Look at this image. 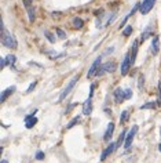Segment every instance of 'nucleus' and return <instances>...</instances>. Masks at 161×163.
Instances as JSON below:
<instances>
[{
  "instance_id": "36",
  "label": "nucleus",
  "mask_w": 161,
  "mask_h": 163,
  "mask_svg": "<svg viewBox=\"0 0 161 163\" xmlns=\"http://www.w3.org/2000/svg\"><path fill=\"white\" fill-rule=\"evenodd\" d=\"M160 133H161V129H160Z\"/></svg>"
},
{
  "instance_id": "33",
  "label": "nucleus",
  "mask_w": 161,
  "mask_h": 163,
  "mask_svg": "<svg viewBox=\"0 0 161 163\" xmlns=\"http://www.w3.org/2000/svg\"><path fill=\"white\" fill-rule=\"evenodd\" d=\"M75 106H76V104H75V102H73V104H70V105H69V108L66 109V113H69V111H70V109H73V108H75Z\"/></svg>"
},
{
  "instance_id": "12",
  "label": "nucleus",
  "mask_w": 161,
  "mask_h": 163,
  "mask_svg": "<svg viewBox=\"0 0 161 163\" xmlns=\"http://www.w3.org/2000/svg\"><path fill=\"white\" fill-rule=\"evenodd\" d=\"M23 6H25V8L28 10V14H29V21L33 22L36 17H34V11L32 8V0H23Z\"/></svg>"
},
{
  "instance_id": "29",
  "label": "nucleus",
  "mask_w": 161,
  "mask_h": 163,
  "mask_svg": "<svg viewBox=\"0 0 161 163\" xmlns=\"http://www.w3.org/2000/svg\"><path fill=\"white\" fill-rule=\"evenodd\" d=\"M132 97V90L131 89H125V100H129Z\"/></svg>"
},
{
  "instance_id": "6",
  "label": "nucleus",
  "mask_w": 161,
  "mask_h": 163,
  "mask_svg": "<svg viewBox=\"0 0 161 163\" xmlns=\"http://www.w3.org/2000/svg\"><path fill=\"white\" fill-rule=\"evenodd\" d=\"M131 54L127 53L124 55V60H122L121 62V75L124 76V75H127L128 73V71H129V68H131Z\"/></svg>"
},
{
  "instance_id": "16",
  "label": "nucleus",
  "mask_w": 161,
  "mask_h": 163,
  "mask_svg": "<svg viewBox=\"0 0 161 163\" xmlns=\"http://www.w3.org/2000/svg\"><path fill=\"white\" fill-rule=\"evenodd\" d=\"M139 7H141V3H136V4H135V7H134V8H132V11H129V14H128V15H125V18L122 19V22L120 24V28H122V26L125 25V22H127V21H128L129 18H131L132 15H134V14L136 13V10H138Z\"/></svg>"
},
{
  "instance_id": "24",
  "label": "nucleus",
  "mask_w": 161,
  "mask_h": 163,
  "mask_svg": "<svg viewBox=\"0 0 161 163\" xmlns=\"http://www.w3.org/2000/svg\"><path fill=\"white\" fill-rule=\"evenodd\" d=\"M125 137H127V136H125V130L124 131H122V133L120 134V137H118V141H117V147H120V145H121V143H125Z\"/></svg>"
},
{
  "instance_id": "9",
  "label": "nucleus",
  "mask_w": 161,
  "mask_h": 163,
  "mask_svg": "<svg viewBox=\"0 0 161 163\" xmlns=\"http://www.w3.org/2000/svg\"><path fill=\"white\" fill-rule=\"evenodd\" d=\"M116 148H117V144H116V143H110L109 145H107L106 149H105V151L102 152V155H101V162H105V160H106V158L109 156V155L113 154Z\"/></svg>"
},
{
  "instance_id": "20",
  "label": "nucleus",
  "mask_w": 161,
  "mask_h": 163,
  "mask_svg": "<svg viewBox=\"0 0 161 163\" xmlns=\"http://www.w3.org/2000/svg\"><path fill=\"white\" fill-rule=\"evenodd\" d=\"M73 25H75V28H81L84 25V22H83L81 18L76 17V18H73Z\"/></svg>"
},
{
  "instance_id": "17",
  "label": "nucleus",
  "mask_w": 161,
  "mask_h": 163,
  "mask_svg": "<svg viewBox=\"0 0 161 163\" xmlns=\"http://www.w3.org/2000/svg\"><path fill=\"white\" fill-rule=\"evenodd\" d=\"M158 41H160L158 36H154V37H153V43H152V53L154 54V55H157V54H158V50H160Z\"/></svg>"
},
{
  "instance_id": "23",
  "label": "nucleus",
  "mask_w": 161,
  "mask_h": 163,
  "mask_svg": "<svg viewBox=\"0 0 161 163\" xmlns=\"http://www.w3.org/2000/svg\"><path fill=\"white\" fill-rule=\"evenodd\" d=\"M127 120H128V111H122L121 116H120V122L121 123H125Z\"/></svg>"
},
{
  "instance_id": "14",
  "label": "nucleus",
  "mask_w": 161,
  "mask_h": 163,
  "mask_svg": "<svg viewBox=\"0 0 161 163\" xmlns=\"http://www.w3.org/2000/svg\"><path fill=\"white\" fill-rule=\"evenodd\" d=\"M113 131H114V123H109L107 124V129L105 131V136H103V140L105 141H110L112 136H113Z\"/></svg>"
},
{
  "instance_id": "8",
  "label": "nucleus",
  "mask_w": 161,
  "mask_h": 163,
  "mask_svg": "<svg viewBox=\"0 0 161 163\" xmlns=\"http://www.w3.org/2000/svg\"><path fill=\"white\" fill-rule=\"evenodd\" d=\"M101 60L102 58L101 57H98L95 61H94V64L91 65V68H90V71H88V73H87V78L88 79H91V78H94L96 73H98V69H99V67H101Z\"/></svg>"
},
{
  "instance_id": "28",
  "label": "nucleus",
  "mask_w": 161,
  "mask_h": 163,
  "mask_svg": "<svg viewBox=\"0 0 161 163\" xmlns=\"http://www.w3.org/2000/svg\"><path fill=\"white\" fill-rule=\"evenodd\" d=\"M36 84H37V82H32V83H30V86H29V87H28L26 93H32L33 90H34V87H36Z\"/></svg>"
},
{
  "instance_id": "4",
  "label": "nucleus",
  "mask_w": 161,
  "mask_h": 163,
  "mask_svg": "<svg viewBox=\"0 0 161 163\" xmlns=\"http://www.w3.org/2000/svg\"><path fill=\"white\" fill-rule=\"evenodd\" d=\"M116 68H117V65H116V62H106V64H103V65H101L99 69H98V73L96 76H102L105 72H114L116 71Z\"/></svg>"
},
{
  "instance_id": "1",
  "label": "nucleus",
  "mask_w": 161,
  "mask_h": 163,
  "mask_svg": "<svg viewBox=\"0 0 161 163\" xmlns=\"http://www.w3.org/2000/svg\"><path fill=\"white\" fill-rule=\"evenodd\" d=\"M2 44L8 48H17L18 47V41H17V39L14 37V35H11L10 32H7V29L4 26H3L2 29Z\"/></svg>"
},
{
  "instance_id": "2",
  "label": "nucleus",
  "mask_w": 161,
  "mask_h": 163,
  "mask_svg": "<svg viewBox=\"0 0 161 163\" xmlns=\"http://www.w3.org/2000/svg\"><path fill=\"white\" fill-rule=\"evenodd\" d=\"M92 95H94V86L91 84L90 87V95L88 98L84 101L83 104V115H91V112H92Z\"/></svg>"
},
{
  "instance_id": "21",
  "label": "nucleus",
  "mask_w": 161,
  "mask_h": 163,
  "mask_svg": "<svg viewBox=\"0 0 161 163\" xmlns=\"http://www.w3.org/2000/svg\"><path fill=\"white\" fill-rule=\"evenodd\" d=\"M150 35H152V28H150V26H148V29H146V30H145V32H143V33H142V37H141V39H142V41H143V40H146V39H148V37L150 36Z\"/></svg>"
},
{
  "instance_id": "31",
  "label": "nucleus",
  "mask_w": 161,
  "mask_h": 163,
  "mask_svg": "<svg viewBox=\"0 0 161 163\" xmlns=\"http://www.w3.org/2000/svg\"><path fill=\"white\" fill-rule=\"evenodd\" d=\"M143 82H145V79H143V76L141 75V76H139V84H138L139 90H142V84H143Z\"/></svg>"
},
{
  "instance_id": "27",
  "label": "nucleus",
  "mask_w": 161,
  "mask_h": 163,
  "mask_svg": "<svg viewBox=\"0 0 161 163\" xmlns=\"http://www.w3.org/2000/svg\"><path fill=\"white\" fill-rule=\"evenodd\" d=\"M57 35H58V37H61V39H66V33L61 29V28H57Z\"/></svg>"
},
{
  "instance_id": "32",
  "label": "nucleus",
  "mask_w": 161,
  "mask_h": 163,
  "mask_svg": "<svg viewBox=\"0 0 161 163\" xmlns=\"http://www.w3.org/2000/svg\"><path fill=\"white\" fill-rule=\"evenodd\" d=\"M158 105H161V83H158Z\"/></svg>"
},
{
  "instance_id": "10",
  "label": "nucleus",
  "mask_w": 161,
  "mask_h": 163,
  "mask_svg": "<svg viewBox=\"0 0 161 163\" xmlns=\"http://www.w3.org/2000/svg\"><path fill=\"white\" fill-rule=\"evenodd\" d=\"M34 113H36V111H34L33 113H30V115H28V116L25 117V126H26V129H32L34 124L37 123V117L34 116Z\"/></svg>"
},
{
  "instance_id": "22",
  "label": "nucleus",
  "mask_w": 161,
  "mask_h": 163,
  "mask_svg": "<svg viewBox=\"0 0 161 163\" xmlns=\"http://www.w3.org/2000/svg\"><path fill=\"white\" fill-rule=\"evenodd\" d=\"M156 108V102H148V104H143V105L141 106V109H153Z\"/></svg>"
},
{
  "instance_id": "7",
  "label": "nucleus",
  "mask_w": 161,
  "mask_h": 163,
  "mask_svg": "<svg viewBox=\"0 0 161 163\" xmlns=\"http://www.w3.org/2000/svg\"><path fill=\"white\" fill-rule=\"evenodd\" d=\"M136 131H138V126H132V129L129 130V133L127 134V137H125V143H124V148L125 149H128L129 147H131V144H132V141H134V137H135V134H136Z\"/></svg>"
},
{
  "instance_id": "3",
  "label": "nucleus",
  "mask_w": 161,
  "mask_h": 163,
  "mask_svg": "<svg viewBox=\"0 0 161 163\" xmlns=\"http://www.w3.org/2000/svg\"><path fill=\"white\" fill-rule=\"evenodd\" d=\"M77 82H79V75L73 76V79L68 83V86H66V87L64 89V91H62V93H61V95H59V98H58V101H59V102L64 101L66 97H68V94H69V93H70L72 90H73V87L76 86V83H77Z\"/></svg>"
},
{
  "instance_id": "26",
  "label": "nucleus",
  "mask_w": 161,
  "mask_h": 163,
  "mask_svg": "<svg viewBox=\"0 0 161 163\" xmlns=\"http://www.w3.org/2000/svg\"><path fill=\"white\" fill-rule=\"evenodd\" d=\"M131 33H132V26L131 25H128L124 30H122V35H124V36H129Z\"/></svg>"
},
{
  "instance_id": "34",
  "label": "nucleus",
  "mask_w": 161,
  "mask_h": 163,
  "mask_svg": "<svg viewBox=\"0 0 161 163\" xmlns=\"http://www.w3.org/2000/svg\"><path fill=\"white\" fill-rule=\"evenodd\" d=\"M158 151H160V152H161V144H160V145H158Z\"/></svg>"
},
{
  "instance_id": "15",
  "label": "nucleus",
  "mask_w": 161,
  "mask_h": 163,
  "mask_svg": "<svg viewBox=\"0 0 161 163\" xmlns=\"http://www.w3.org/2000/svg\"><path fill=\"white\" fill-rule=\"evenodd\" d=\"M129 54H131V64L134 65L135 64V60H136V54H138V41H136V40L132 43V47H131Z\"/></svg>"
},
{
  "instance_id": "11",
  "label": "nucleus",
  "mask_w": 161,
  "mask_h": 163,
  "mask_svg": "<svg viewBox=\"0 0 161 163\" xmlns=\"http://www.w3.org/2000/svg\"><path fill=\"white\" fill-rule=\"evenodd\" d=\"M113 95H114V100H116V102H117V104H121V102L125 100V90H122V89L118 87V89L114 90Z\"/></svg>"
},
{
  "instance_id": "30",
  "label": "nucleus",
  "mask_w": 161,
  "mask_h": 163,
  "mask_svg": "<svg viewBox=\"0 0 161 163\" xmlns=\"http://www.w3.org/2000/svg\"><path fill=\"white\" fill-rule=\"evenodd\" d=\"M36 159H37V160H43V159H44V154H43V152H41V151L37 152V154H36Z\"/></svg>"
},
{
  "instance_id": "19",
  "label": "nucleus",
  "mask_w": 161,
  "mask_h": 163,
  "mask_svg": "<svg viewBox=\"0 0 161 163\" xmlns=\"http://www.w3.org/2000/svg\"><path fill=\"white\" fill-rule=\"evenodd\" d=\"M15 55H13V54H10V55H7L6 57V64H8V65H14L15 64Z\"/></svg>"
},
{
  "instance_id": "13",
  "label": "nucleus",
  "mask_w": 161,
  "mask_h": 163,
  "mask_svg": "<svg viewBox=\"0 0 161 163\" xmlns=\"http://www.w3.org/2000/svg\"><path fill=\"white\" fill-rule=\"evenodd\" d=\"M15 89H17V87H15V86H11V87L6 89V90H4V91H3V93H2V97H0V102H2V104H3V102H6V100H7V98H8V97H10V95H11V94H13V93H14V91H15Z\"/></svg>"
},
{
  "instance_id": "25",
  "label": "nucleus",
  "mask_w": 161,
  "mask_h": 163,
  "mask_svg": "<svg viewBox=\"0 0 161 163\" xmlns=\"http://www.w3.org/2000/svg\"><path fill=\"white\" fill-rule=\"evenodd\" d=\"M44 35L47 36V39H48V41H50V43H54V41H55V37H54V35H52L51 32H48V30H44Z\"/></svg>"
},
{
  "instance_id": "35",
  "label": "nucleus",
  "mask_w": 161,
  "mask_h": 163,
  "mask_svg": "<svg viewBox=\"0 0 161 163\" xmlns=\"http://www.w3.org/2000/svg\"><path fill=\"white\" fill-rule=\"evenodd\" d=\"M2 163H7V160H2Z\"/></svg>"
},
{
  "instance_id": "18",
  "label": "nucleus",
  "mask_w": 161,
  "mask_h": 163,
  "mask_svg": "<svg viewBox=\"0 0 161 163\" xmlns=\"http://www.w3.org/2000/svg\"><path fill=\"white\" fill-rule=\"evenodd\" d=\"M80 120H81V116H80V115L75 116V117H73V119L70 120V122H69L68 124H66V129L69 130V129H72V127H75L77 123H80Z\"/></svg>"
},
{
  "instance_id": "5",
  "label": "nucleus",
  "mask_w": 161,
  "mask_h": 163,
  "mask_svg": "<svg viewBox=\"0 0 161 163\" xmlns=\"http://www.w3.org/2000/svg\"><path fill=\"white\" fill-rule=\"evenodd\" d=\"M154 3H156V0H143V3H141V7H139V11H141L143 15H146L148 13L152 11Z\"/></svg>"
}]
</instances>
